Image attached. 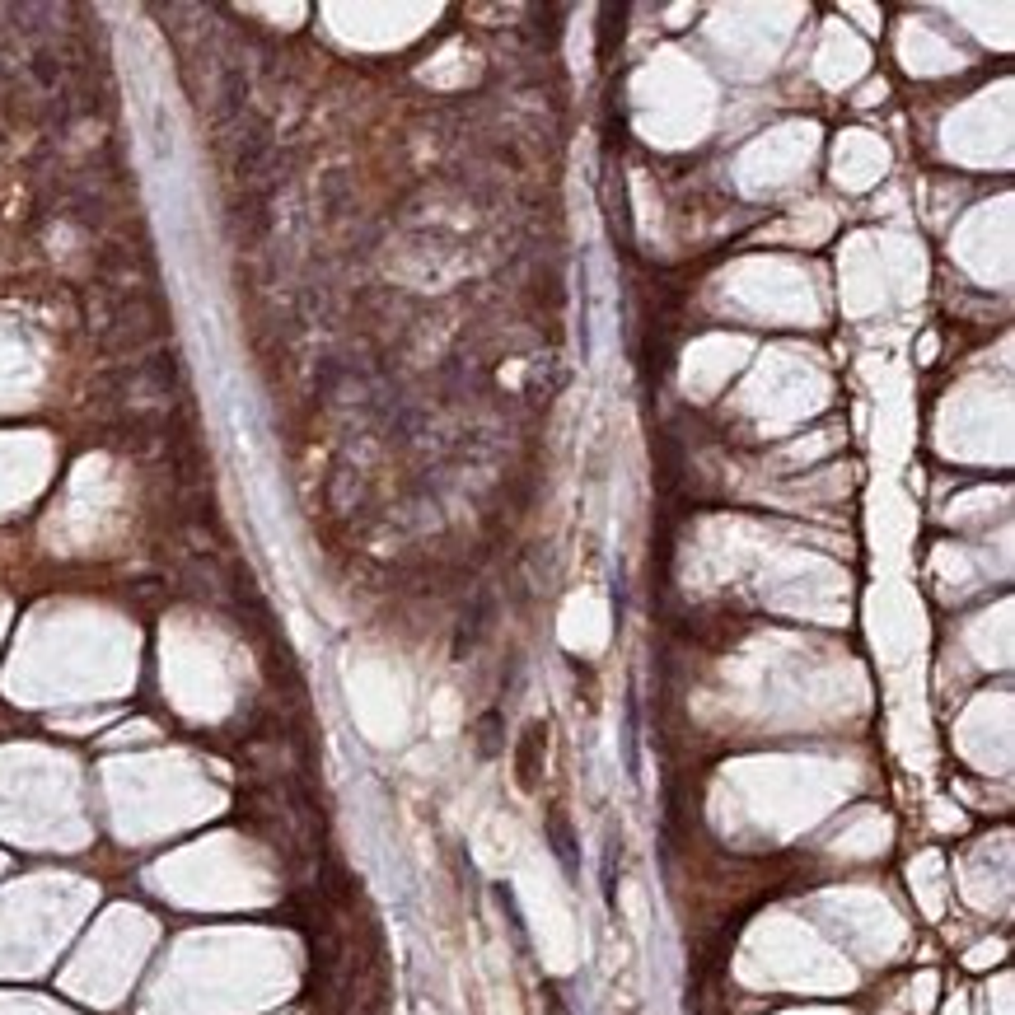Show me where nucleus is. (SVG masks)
Wrapping results in <instances>:
<instances>
[{"mask_svg":"<svg viewBox=\"0 0 1015 1015\" xmlns=\"http://www.w3.org/2000/svg\"><path fill=\"white\" fill-rule=\"evenodd\" d=\"M538 744H543V725H529V730H525V739H520V758H515V763H520V781H525V791H529V786L538 781V777H533V758H538Z\"/></svg>","mask_w":1015,"mask_h":1015,"instance_id":"nucleus-1","label":"nucleus"}]
</instances>
